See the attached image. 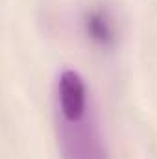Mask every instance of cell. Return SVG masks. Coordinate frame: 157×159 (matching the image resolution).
<instances>
[{
  "label": "cell",
  "instance_id": "cell-2",
  "mask_svg": "<svg viewBox=\"0 0 157 159\" xmlns=\"http://www.w3.org/2000/svg\"><path fill=\"white\" fill-rule=\"evenodd\" d=\"M57 109L59 119L70 122L83 119L91 111L85 80L74 69H65L57 78Z\"/></svg>",
  "mask_w": 157,
  "mask_h": 159
},
{
  "label": "cell",
  "instance_id": "cell-3",
  "mask_svg": "<svg viewBox=\"0 0 157 159\" xmlns=\"http://www.w3.org/2000/svg\"><path fill=\"white\" fill-rule=\"evenodd\" d=\"M83 30L87 37L96 44L109 46L115 43V26L109 13L102 7H92L83 17Z\"/></svg>",
  "mask_w": 157,
  "mask_h": 159
},
{
  "label": "cell",
  "instance_id": "cell-1",
  "mask_svg": "<svg viewBox=\"0 0 157 159\" xmlns=\"http://www.w3.org/2000/svg\"><path fill=\"white\" fill-rule=\"evenodd\" d=\"M57 135L63 159H109L92 111L72 122L59 119Z\"/></svg>",
  "mask_w": 157,
  "mask_h": 159
}]
</instances>
